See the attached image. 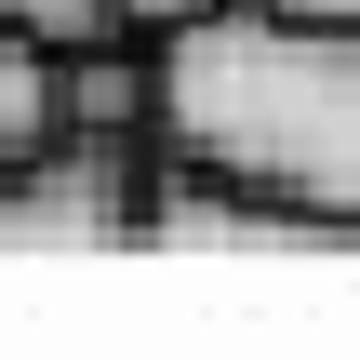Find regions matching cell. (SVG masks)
Masks as SVG:
<instances>
[{
  "instance_id": "3",
  "label": "cell",
  "mask_w": 360,
  "mask_h": 360,
  "mask_svg": "<svg viewBox=\"0 0 360 360\" xmlns=\"http://www.w3.org/2000/svg\"><path fill=\"white\" fill-rule=\"evenodd\" d=\"M40 134H53V53L0 27V174H13V160H27Z\"/></svg>"
},
{
  "instance_id": "6",
  "label": "cell",
  "mask_w": 360,
  "mask_h": 360,
  "mask_svg": "<svg viewBox=\"0 0 360 360\" xmlns=\"http://www.w3.org/2000/svg\"><path fill=\"white\" fill-rule=\"evenodd\" d=\"M281 13H321V27H360V0H281Z\"/></svg>"
},
{
  "instance_id": "2",
  "label": "cell",
  "mask_w": 360,
  "mask_h": 360,
  "mask_svg": "<svg viewBox=\"0 0 360 360\" xmlns=\"http://www.w3.org/2000/svg\"><path fill=\"white\" fill-rule=\"evenodd\" d=\"M0 240L13 254H94V240H147V160L134 134H40L0 174Z\"/></svg>"
},
{
  "instance_id": "4",
  "label": "cell",
  "mask_w": 360,
  "mask_h": 360,
  "mask_svg": "<svg viewBox=\"0 0 360 360\" xmlns=\"http://www.w3.org/2000/svg\"><path fill=\"white\" fill-rule=\"evenodd\" d=\"M0 27L40 53H94V40H120V0H0Z\"/></svg>"
},
{
  "instance_id": "5",
  "label": "cell",
  "mask_w": 360,
  "mask_h": 360,
  "mask_svg": "<svg viewBox=\"0 0 360 360\" xmlns=\"http://www.w3.org/2000/svg\"><path fill=\"white\" fill-rule=\"evenodd\" d=\"M187 13H214V0H120V27H147V40H160V27H187Z\"/></svg>"
},
{
  "instance_id": "1",
  "label": "cell",
  "mask_w": 360,
  "mask_h": 360,
  "mask_svg": "<svg viewBox=\"0 0 360 360\" xmlns=\"http://www.w3.org/2000/svg\"><path fill=\"white\" fill-rule=\"evenodd\" d=\"M147 134L187 174L267 200L281 227L360 240V27L281 13V0H214V13L160 27Z\"/></svg>"
}]
</instances>
